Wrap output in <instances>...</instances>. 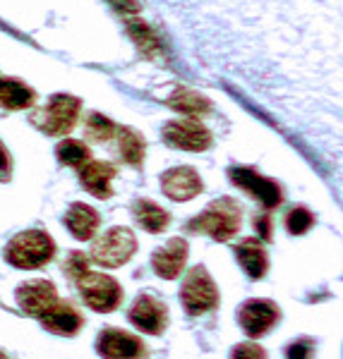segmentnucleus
<instances>
[{
  "label": "nucleus",
  "instance_id": "nucleus-1",
  "mask_svg": "<svg viewBox=\"0 0 343 359\" xmlns=\"http://www.w3.org/2000/svg\"><path fill=\"white\" fill-rule=\"evenodd\" d=\"M242 223V211L235 199L231 196H221L212 201L205 211L188 223V230L193 233H205L216 242H228L231 237L238 235Z\"/></svg>",
  "mask_w": 343,
  "mask_h": 359
},
{
  "label": "nucleus",
  "instance_id": "nucleus-2",
  "mask_svg": "<svg viewBox=\"0 0 343 359\" xmlns=\"http://www.w3.org/2000/svg\"><path fill=\"white\" fill-rule=\"evenodd\" d=\"M56 254L53 237L44 230H25L15 235L5 247V259L15 269H41Z\"/></svg>",
  "mask_w": 343,
  "mask_h": 359
},
{
  "label": "nucleus",
  "instance_id": "nucleus-3",
  "mask_svg": "<svg viewBox=\"0 0 343 359\" xmlns=\"http://www.w3.org/2000/svg\"><path fill=\"white\" fill-rule=\"evenodd\" d=\"M79 108H82L79 98L70 94H56L44 108L32 113V123L41 132H46V135H67L75 127V123H77Z\"/></svg>",
  "mask_w": 343,
  "mask_h": 359
},
{
  "label": "nucleus",
  "instance_id": "nucleus-4",
  "mask_svg": "<svg viewBox=\"0 0 343 359\" xmlns=\"http://www.w3.org/2000/svg\"><path fill=\"white\" fill-rule=\"evenodd\" d=\"M137 252V240L135 233L123 225L106 230L91 247V259L103 266V269H118V266L127 264L132 259V254Z\"/></svg>",
  "mask_w": 343,
  "mask_h": 359
},
{
  "label": "nucleus",
  "instance_id": "nucleus-5",
  "mask_svg": "<svg viewBox=\"0 0 343 359\" xmlns=\"http://www.w3.org/2000/svg\"><path fill=\"white\" fill-rule=\"evenodd\" d=\"M180 302L190 316H200L212 311L219 304V290L216 283L212 280L205 266H195L185 276L183 287H180Z\"/></svg>",
  "mask_w": 343,
  "mask_h": 359
},
{
  "label": "nucleus",
  "instance_id": "nucleus-6",
  "mask_svg": "<svg viewBox=\"0 0 343 359\" xmlns=\"http://www.w3.org/2000/svg\"><path fill=\"white\" fill-rule=\"evenodd\" d=\"M75 285L79 287L84 302L94 311H101V314L115 311L118 304L123 302V287H120V283L106 273H84Z\"/></svg>",
  "mask_w": 343,
  "mask_h": 359
},
{
  "label": "nucleus",
  "instance_id": "nucleus-7",
  "mask_svg": "<svg viewBox=\"0 0 343 359\" xmlns=\"http://www.w3.org/2000/svg\"><path fill=\"white\" fill-rule=\"evenodd\" d=\"M228 177H231V182H233L235 187L245 189L250 196L259 199L264 208L281 206L283 192H281V184H278L276 180H269V177L259 175V172L252 170V168H231Z\"/></svg>",
  "mask_w": 343,
  "mask_h": 359
},
{
  "label": "nucleus",
  "instance_id": "nucleus-8",
  "mask_svg": "<svg viewBox=\"0 0 343 359\" xmlns=\"http://www.w3.org/2000/svg\"><path fill=\"white\" fill-rule=\"evenodd\" d=\"M164 142L183 151H207L212 147V132L195 120H173L164 127Z\"/></svg>",
  "mask_w": 343,
  "mask_h": 359
},
{
  "label": "nucleus",
  "instance_id": "nucleus-9",
  "mask_svg": "<svg viewBox=\"0 0 343 359\" xmlns=\"http://www.w3.org/2000/svg\"><path fill=\"white\" fill-rule=\"evenodd\" d=\"M278 318H281V311L271 299H247L238 311V321H240L242 331L250 338L266 335L276 326Z\"/></svg>",
  "mask_w": 343,
  "mask_h": 359
},
{
  "label": "nucleus",
  "instance_id": "nucleus-10",
  "mask_svg": "<svg viewBox=\"0 0 343 359\" xmlns=\"http://www.w3.org/2000/svg\"><path fill=\"white\" fill-rule=\"evenodd\" d=\"M96 352L103 359H142L144 343L137 335L118 331V328H103L96 338Z\"/></svg>",
  "mask_w": 343,
  "mask_h": 359
},
{
  "label": "nucleus",
  "instance_id": "nucleus-11",
  "mask_svg": "<svg viewBox=\"0 0 343 359\" xmlns=\"http://www.w3.org/2000/svg\"><path fill=\"white\" fill-rule=\"evenodd\" d=\"M130 323L135 328H139L142 333L147 335H161L166 331L168 323V309L164 302H159L151 294H139L135 299V304L130 306Z\"/></svg>",
  "mask_w": 343,
  "mask_h": 359
},
{
  "label": "nucleus",
  "instance_id": "nucleus-12",
  "mask_svg": "<svg viewBox=\"0 0 343 359\" xmlns=\"http://www.w3.org/2000/svg\"><path fill=\"white\" fill-rule=\"evenodd\" d=\"M15 299L27 316L39 318L58 299V292L51 280H29L17 287Z\"/></svg>",
  "mask_w": 343,
  "mask_h": 359
},
{
  "label": "nucleus",
  "instance_id": "nucleus-13",
  "mask_svg": "<svg viewBox=\"0 0 343 359\" xmlns=\"http://www.w3.org/2000/svg\"><path fill=\"white\" fill-rule=\"evenodd\" d=\"M188 254H190V249L183 237L168 240L164 247L156 249V252L151 254L154 273L159 278H164V280H176L180 276V271L185 269V264H188Z\"/></svg>",
  "mask_w": 343,
  "mask_h": 359
},
{
  "label": "nucleus",
  "instance_id": "nucleus-14",
  "mask_svg": "<svg viewBox=\"0 0 343 359\" xmlns=\"http://www.w3.org/2000/svg\"><path fill=\"white\" fill-rule=\"evenodd\" d=\"M161 189L168 199L173 201H188L195 199L197 194L202 192V177L197 175L195 168L190 165H180V168H171L161 175Z\"/></svg>",
  "mask_w": 343,
  "mask_h": 359
},
{
  "label": "nucleus",
  "instance_id": "nucleus-15",
  "mask_svg": "<svg viewBox=\"0 0 343 359\" xmlns=\"http://www.w3.org/2000/svg\"><path fill=\"white\" fill-rule=\"evenodd\" d=\"M39 321H41V326L46 328V331H51L56 335H67L70 338V335H75L79 328H82L84 318L72 302L56 299V302L51 304L41 316H39Z\"/></svg>",
  "mask_w": 343,
  "mask_h": 359
},
{
  "label": "nucleus",
  "instance_id": "nucleus-16",
  "mask_svg": "<svg viewBox=\"0 0 343 359\" xmlns=\"http://www.w3.org/2000/svg\"><path fill=\"white\" fill-rule=\"evenodd\" d=\"M235 259L240 262L242 271L252 278V280H259V278L266 276V269H269V259H266V249L261 247L259 240L254 237H245L235 245Z\"/></svg>",
  "mask_w": 343,
  "mask_h": 359
},
{
  "label": "nucleus",
  "instance_id": "nucleus-17",
  "mask_svg": "<svg viewBox=\"0 0 343 359\" xmlns=\"http://www.w3.org/2000/svg\"><path fill=\"white\" fill-rule=\"evenodd\" d=\"M115 177V165L103 163V161H91V163L82 165L79 180H82L84 189L94 194L96 199H110L113 189H110V180Z\"/></svg>",
  "mask_w": 343,
  "mask_h": 359
},
{
  "label": "nucleus",
  "instance_id": "nucleus-18",
  "mask_svg": "<svg viewBox=\"0 0 343 359\" xmlns=\"http://www.w3.org/2000/svg\"><path fill=\"white\" fill-rule=\"evenodd\" d=\"M98 223H101V216L91 206L79 204V201H75L65 213V225L75 240H91L98 230Z\"/></svg>",
  "mask_w": 343,
  "mask_h": 359
},
{
  "label": "nucleus",
  "instance_id": "nucleus-19",
  "mask_svg": "<svg viewBox=\"0 0 343 359\" xmlns=\"http://www.w3.org/2000/svg\"><path fill=\"white\" fill-rule=\"evenodd\" d=\"M132 216H135V221L151 235L164 233L168 228V223H171V216H168L166 208H161L159 204H154V201H149V199H137L135 204H132Z\"/></svg>",
  "mask_w": 343,
  "mask_h": 359
},
{
  "label": "nucleus",
  "instance_id": "nucleus-20",
  "mask_svg": "<svg viewBox=\"0 0 343 359\" xmlns=\"http://www.w3.org/2000/svg\"><path fill=\"white\" fill-rule=\"evenodd\" d=\"M37 101L34 89H29L20 79H0V106L8 111H22V108H32Z\"/></svg>",
  "mask_w": 343,
  "mask_h": 359
},
{
  "label": "nucleus",
  "instance_id": "nucleus-21",
  "mask_svg": "<svg viewBox=\"0 0 343 359\" xmlns=\"http://www.w3.org/2000/svg\"><path fill=\"white\" fill-rule=\"evenodd\" d=\"M144 139L139 132H135L132 127H120L118 130V151H120V158L125 161L127 165H135L139 168L144 161Z\"/></svg>",
  "mask_w": 343,
  "mask_h": 359
},
{
  "label": "nucleus",
  "instance_id": "nucleus-22",
  "mask_svg": "<svg viewBox=\"0 0 343 359\" xmlns=\"http://www.w3.org/2000/svg\"><path fill=\"white\" fill-rule=\"evenodd\" d=\"M168 106H171L173 111H180L185 115H200V113L212 111V103L193 89H176V94L168 98Z\"/></svg>",
  "mask_w": 343,
  "mask_h": 359
},
{
  "label": "nucleus",
  "instance_id": "nucleus-23",
  "mask_svg": "<svg viewBox=\"0 0 343 359\" xmlns=\"http://www.w3.org/2000/svg\"><path fill=\"white\" fill-rule=\"evenodd\" d=\"M127 32H130V36L135 39L137 48L142 50L144 57L161 55V39H159V34L151 32V29L144 25V22L130 20V22H127Z\"/></svg>",
  "mask_w": 343,
  "mask_h": 359
},
{
  "label": "nucleus",
  "instance_id": "nucleus-24",
  "mask_svg": "<svg viewBox=\"0 0 343 359\" xmlns=\"http://www.w3.org/2000/svg\"><path fill=\"white\" fill-rule=\"evenodd\" d=\"M56 156L63 165L70 168H82L84 163H89V149H86L84 142H77V139H65L56 147Z\"/></svg>",
  "mask_w": 343,
  "mask_h": 359
},
{
  "label": "nucleus",
  "instance_id": "nucleus-25",
  "mask_svg": "<svg viewBox=\"0 0 343 359\" xmlns=\"http://www.w3.org/2000/svg\"><path fill=\"white\" fill-rule=\"evenodd\" d=\"M115 130H118V127H115L113 120L103 118L101 113H89L84 120V132L91 142H108V139L115 135Z\"/></svg>",
  "mask_w": 343,
  "mask_h": 359
},
{
  "label": "nucleus",
  "instance_id": "nucleus-26",
  "mask_svg": "<svg viewBox=\"0 0 343 359\" xmlns=\"http://www.w3.org/2000/svg\"><path fill=\"white\" fill-rule=\"evenodd\" d=\"M312 223H315V216H312L305 206L290 208L288 216H286V228L290 235H305L307 230L312 228Z\"/></svg>",
  "mask_w": 343,
  "mask_h": 359
},
{
  "label": "nucleus",
  "instance_id": "nucleus-27",
  "mask_svg": "<svg viewBox=\"0 0 343 359\" xmlns=\"http://www.w3.org/2000/svg\"><path fill=\"white\" fill-rule=\"evenodd\" d=\"M63 269H65V273H67L70 280L77 283L84 273H89V259L84 257V252H72V254H70V257L65 259Z\"/></svg>",
  "mask_w": 343,
  "mask_h": 359
},
{
  "label": "nucleus",
  "instance_id": "nucleus-28",
  "mask_svg": "<svg viewBox=\"0 0 343 359\" xmlns=\"http://www.w3.org/2000/svg\"><path fill=\"white\" fill-rule=\"evenodd\" d=\"M286 359H315V340L298 338L288 345Z\"/></svg>",
  "mask_w": 343,
  "mask_h": 359
},
{
  "label": "nucleus",
  "instance_id": "nucleus-29",
  "mask_svg": "<svg viewBox=\"0 0 343 359\" xmlns=\"http://www.w3.org/2000/svg\"><path fill=\"white\" fill-rule=\"evenodd\" d=\"M231 359H266V352H264V347L257 343H240L233 347Z\"/></svg>",
  "mask_w": 343,
  "mask_h": 359
},
{
  "label": "nucleus",
  "instance_id": "nucleus-30",
  "mask_svg": "<svg viewBox=\"0 0 343 359\" xmlns=\"http://www.w3.org/2000/svg\"><path fill=\"white\" fill-rule=\"evenodd\" d=\"M10 172H13V158H10L8 149L3 147V142H0V182L10 180Z\"/></svg>",
  "mask_w": 343,
  "mask_h": 359
},
{
  "label": "nucleus",
  "instance_id": "nucleus-31",
  "mask_svg": "<svg viewBox=\"0 0 343 359\" xmlns=\"http://www.w3.org/2000/svg\"><path fill=\"white\" fill-rule=\"evenodd\" d=\"M254 230L259 233L261 240H266V242L271 240V218H269V213L254 218Z\"/></svg>",
  "mask_w": 343,
  "mask_h": 359
},
{
  "label": "nucleus",
  "instance_id": "nucleus-32",
  "mask_svg": "<svg viewBox=\"0 0 343 359\" xmlns=\"http://www.w3.org/2000/svg\"><path fill=\"white\" fill-rule=\"evenodd\" d=\"M110 5L123 15H137L139 13V0H110Z\"/></svg>",
  "mask_w": 343,
  "mask_h": 359
},
{
  "label": "nucleus",
  "instance_id": "nucleus-33",
  "mask_svg": "<svg viewBox=\"0 0 343 359\" xmlns=\"http://www.w3.org/2000/svg\"><path fill=\"white\" fill-rule=\"evenodd\" d=\"M0 359H10L8 355H5V352H0Z\"/></svg>",
  "mask_w": 343,
  "mask_h": 359
}]
</instances>
